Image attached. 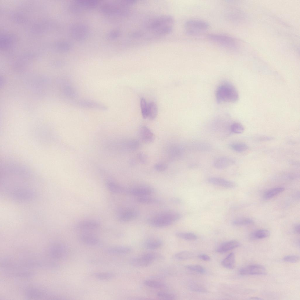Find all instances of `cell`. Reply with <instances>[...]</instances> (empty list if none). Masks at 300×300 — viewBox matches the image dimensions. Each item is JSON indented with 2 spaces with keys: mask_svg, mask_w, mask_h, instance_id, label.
<instances>
[{
  "mask_svg": "<svg viewBox=\"0 0 300 300\" xmlns=\"http://www.w3.org/2000/svg\"><path fill=\"white\" fill-rule=\"evenodd\" d=\"M181 215L173 211H167L158 213L147 219L148 223L150 226L156 227H162L169 226L180 219Z\"/></svg>",
  "mask_w": 300,
  "mask_h": 300,
  "instance_id": "2",
  "label": "cell"
},
{
  "mask_svg": "<svg viewBox=\"0 0 300 300\" xmlns=\"http://www.w3.org/2000/svg\"><path fill=\"white\" fill-rule=\"evenodd\" d=\"M157 106L154 102L150 103L148 105V117L151 120L155 119L157 115Z\"/></svg>",
  "mask_w": 300,
  "mask_h": 300,
  "instance_id": "27",
  "label": "cell"
},
{
  "mask_svg": "<svg viewBox=\"0 0 300 300\" xmlns=\"http://www.w3.org/2000/svg\"><path fill=\"white\" fill-rule=\"evenodd\" d=\"M162 241L159 238H151L146 240L144 242L145 247L147 249L154 250L157 249L162 245Z\"/></svg>",
  "mask_w": 300,
  "mask_h": 300,
  "instance_id": "21",
  "label": "cell"
},
{
  "mask_svg": "<svg viewBox=\"0 0 300 300\" xmlns=\"http://www.w3.org/2000/svg\"><path fill=\"white\" fill-rule=\"evenodd\" d=\"M174 256L175 258L177 260H185L193 258L194 255L190 251H182L176 253Z\"/></svg>",
  "mask_w": 300,
  "mask_h": 300,
  "instance_id": "31",
  "label": "cell"
},
{
  "mask_svg": "<svg viewBox=\"0 0 300 300\" xmlns=\"http://www.w3.org/2000/svg\"><path fill=\"white\" fill-rule=\"evenodd\" d=\"M154 192L152 187L147 186H141L132 188L128 190L131 195L138 197L149 195Z\"/></svg>",
  "mask_w": 300,
  "mask_h": 300,
  "instance_id": "12",
  "label": "cell"
},
{
  "mask_svg": "<svg viewBox=\"0 0 300 300\" xmlns=\"http://www.w3.org/2000/svg\"><path fill=\"white\" fill-rule=\"evenodd\" d=\"M217 102L235 103L239 99V95L235 87L230 83H224L217 88L215 93Z\"/></svg>",
  "mask_w": 300,
  "mask_h": 300,
  "instance_id": "3",
  "label": "cell"
},
{
  "mask_svg": "<svg viewBox=\"0 0 300 300\" xmlns=\"http://www.w3.org/2000/svg\"><path fill=\"white\" fill-rule=\"evenodd\" d=\"M139 132L141 137L145 142L151 143L154 140L155 137L154 134L147 127L145 126L141 127Z\"/></svg>",
  "mask_w": 300,
  "mask_h": 300,
  "instance_id": "18",
  "label": "cell"
},
{
  "mask_svg": "<svg viewBox=\"0 0 300 300\" xmlns=\"http://www.w3.org/2000/svg\"><path fill=\"white\" fill-rule=\"evenodd\" d=\"M269 231L266 229H261L256 230L251 234L250 238L252 240L262 239L269 236Z\"/></svg>",
  "mask_w": 300,
  "mask_h": 300,
  "instance_id": "24",
  "label": "cell"
},
{
  "mask_svg": "<svg viewBox=\"0 0 300 300\" xmlns=\"http://www.w3.org/2000/svg\"><path fill=\"white\" fill-rule=\"evenodd\" d=\"M132 248L126 246H115L108 248L107 250L109 253L115 254H127L131 252Z\"/></svg>",
  "mask_w": 300,
  "mask_h": 300,
  "instance_id": "20",
  "label": "cell"
},
{
  "mask_svg": "<svg viewBox=\"0 0 300 300\" xmlns=\"http://www.w3.org/2000/svg\"><path fill=\"white\" fill-rule=\"evenodd\" d=\"M157 255L154 253H148L142 255L132 258L130 261L131 264L139 267H144L148 266L157 258Z\"/></svg>",
  "mask_w": 300,
  "mask_h": 300,
  "instance_id": "9",
  "label": "cell"
},
{
  "mask_svg": "<svg viewBox=\"0 0 300 300\" xmlns=\"http://www.w3.org/2000/svg\"><path fill=\"white\" fill-rule=\"evenodd\" d=\"M175 235L180 238L187 240H194L197 238L196 235L190 232H178Z\"/></svg>",
  "mask_w": 300,
  "mask_h": 300,
  "instance_id": "32",
  "label": "cell"
},
{
  "mask_svg": "<svg viewBox=\"0 0 300 300\" xmlns=\"http://www.w3.org/2000/svg\"><path fill=\"white\" fill-rule=\"evenodd\" d=\"M198 257L200 259L205 261H208L210 260V257L208 255L205 254H201L199 255Z\"/></svg>",
  "mask_w": 300,
  "mask_h": 300,
  "instance_id": "43",
  "label": "cell"
},
{
  "mask_svg": "<svg viewBox=\"0 0 300 300\" xmlns=\"http://www.w3.org/2000/svg\"><path fill=\"white\" fill-rule=\"evenodd\" d=\"M108 189L115 193H120L124 191V188L121 186L112 182H108L106 184Z\"/></svg>",
  "mask_w": 300,
  "mask_h": 300,
  "instance_id": "28",
  "label": "cell"
},
{
  "mask_svg": "<svg viewBox=\"0 0 300 300\" xmlns=\"http://www.w3.org/2000/svg\"><path fill=\"white\" fill-rule=\"evenodd\" d=\"M98 3L97 0H76L72 3L71 9L74 12H79L92 8Z\"/></svg>",
  "mask_w": 300,
  "mask_h": 300,
  "instance_id": "11",
  "label": "cell"
},
{
  "mask_svg": "<svg viewBox=\"0 0 300 300\" xmlns=\"http://www.w3.org/2000/svg\"><path fill=\"white\" fill-rule=\"evenodd\" d=\"M140 105L142 116L143 118L146 119L148 117V105L143 98L140 99Z\"/></svg>",
  "mask_w": 300,
  "mask_h": 300,
  "instance_id": "37",
  "label": "cell"
},
{
  "mask_svg": "<svg viewBox=\"0 0 300 300\" xmlns=\"http://www.w3.org/2000/svg\"><path fill=\"white\" fill-rule=\"evenodd\" d=\"M168 167L167 165L163 163H158L156 164L154 168L157 171H163L166 170Z\"/></svg>",
  "mask_w": 300,
  "mask_h": 300,
  "instance_id": "41",
  "label": "cell"
},
{
  "mask_svg": "<svg viewBox=\"0 0 300 300\" xmlns=\"http://www.w3.org/2000/svg\"><path fill=\"white\" fill-rule=\"evenodd\" d=\"M175 21L173 17L168 14L157 16L150 20L146 25V30L158 37L166 36L172 31Z\"/></svg>",
  "mask_w": 300,
  "mask_h": 300,
  "instance_id": "1",
  "label": "cell"
},
{
  "mask_svg": "<svg viewBox=\"0 0 300 300\" xmlns=\"http://www.w3.org/2000/svg\"><path fill=\"white\" fill-rule=\"evenodd\" d=\"M149 196L138 197L137 201L138 202L146 204H156L160 202V201L158 199Z\"/></svg>",
  "mask_w": 300,
  "mask_h": 300,
  "instance_id": "29",
  "label": "cell"
},
{
  "mask_svg": "<svg viewBox=\"0 0 300 300\" xmlns=\"http://www.w3.org/2000/svg\"><path fill=\"white\" fill-rule=\"evenodd\" d=\"M99 223L94 220H88L81 221L77 225V227L82 230H93L98 228Z\"/></svg>",
  "mask_w": 300,
  "mask_h": 300,
  "instance_id": "19",
  "label": "cell"
},
{
  "mask_svg": "<svg viewBox=\"0 0 300 300\" xmlns=\"http://www.w3.org/2000/svg\"><path fill=\"white\" fill-rule=\"evenodd\" d=\"M171 200L174 203H178L180 202V200L177 198H173Z\"/></svg>",
  "mask_w": 300,
  "mask_h": 300,
  "instance_id": "45",
  "label": "cell"
},
{
  "mask_svg": "<svg viewBox=\"0 0 300 300\" xmlns=\"http://www.w3.org/2000/svg\"><path fill=\"white\" fill-rule=\"evenodd\" d=\"M234 161L227 157L222 156L217 158L214 161L213 165L216 168L222 169L226 168L235 163Z\"/></svg>",
  "mask_w": 300,
  "mask_h": 300,
  "instance_id": "15",
  "label": "cell"
},
{
  "mask_svg": "<svg viewBox=\"0 0 300 300\" xmlns=\"http://www.w3.org/2000/svg\"><path fill=\"white\" fill-rule=\"evenodd\" d=\"M139 214L138 210L133 208L127 209L119 214V220L122 222H127L133 220L137 217Z\"/></svg>",
  "mask_w": 300,
  "mask_h": 300,
  "instance_id": "13",
  "label": "cell"
},
{
  "mask_svg": "<svg viewBox=\"0 0 300 300\" xmlns=\"http://www.w3.org/2000/svg\"><path fill=\"white\" fill-rule=\"evenodd\" d=\"M94 276L97 278L103 280H107L111 279L114 277L113 273L111 272H100L95 273Z\"/></svg>",
  "mask_w": 300,
  "mask_h": 300,
  "instance_id": "34",
  "label": "cell"
},
{
  "mask_svg": "<svg viewBox=\"0 0 300 300\" xmlns=\"http://www.w3.org/2000/svg\"><path fill=\"white\" fill-rule=\"evenodd\" d=\"M189 289L191 290L200 292H206L207 290L201 284L196 282H192L188 285Z\"/></svg>",
  "mask_w": 300,
  "mask_h": 300,
  "instance_id": "30",
  "label": "cell"
},
{
  "mask_svg": "<svg viewBox=\"0 0 300 300\" xmlns=\"http://www.w3.org/2000/svg\"><path fill=\"white\" fill-rule=\"evenodd\" d=\"M250 299V300H251H251H261V299H262L261 298H260V297H251L250 299Z\"/></svg>",
  "mask_w": 300,
  "mask_h": 300,
  "instance_id": "46",
  "label": "cell"
},
{
  "mask_svg": "<svg viewBox=\"0 0 300 300\" xmlns=\"http://www.w3.org/2000/svg\"><path fill=\"white\" fill-rule=\"evenodd\" d=\"M209 25L207 22L200 19H192L186 22L184 28L186 33L190 35H195L207 30Z\"/></svg>",
  "mask_w": 300,
  "mask_h": 300,
  "instance_id": "5",
  "label": "cell"
},
{
  "mask_svg": "<svg viewBox=\"0 0 300 300\" xmlns=\"http://www.w3.org/2000/svg\"><path fill=\"white\" fill-rule=\"evenodd\" d=\"M235 256L233 253L229 254L221 262L222 265L224 267L232 269L235 265Z\"/></svg>",
  "mask_w": 300,
  "mask_h": 300,
  "instance_id": "23",
  "label": "cell"
},
{
  "mask_svg": "<svg viewBox=\"0 0 300 300\" xmlns=\"http://www.w3.org/2000/svg\"><path fill=\"white\" fill-rule=\"evenodd\" d=\"M299 260V257L295 255H289L285 256L283 260L286 262L290 263H295Z\"/></svg>",
  "mask_w": 300,
  "mask_h": 300,
  "instance_id": "40",
  "label": "cell"
},
{
  "mask_svg": "<svg viewBox=\"0 0 300 300\" xmlns=\"http://www.w3.org/2000/svg\"><path fill=\"white\" fill-rule=\"evenodd\" d=\"M26 297L30 299H41L45 298H58L43 289L35 287H30L25 291Z\"/></svg>",
  "mask_w": 300,
  "mask_h": 300,
  "instance_id": "8",
  "label": "cell"
},
{
  "mask_svg": "<svg viewBox=\"0 0 300 300\" xmlns=\"http://www.w3.org/2000/svg\"><path fill=\"white\" fill-rule=\"evenodd\" d=\"M48 252L52 258L62 259L68 255L69 250L68 247L65 244L60 243H54L50 246Z\"/></svg>",
  "mask_w": 300,
  "mask_h": 300,
  "instance_id": "6",
  "label": "cell"
},
{
  "mask_svg": "<svg viewBox=\"0 0 300 300\" xmlns=\"http://www.w3.org/2000/svg\"><path fill=\"white\" fill-rule=\"evenodd\" d=\"M266 269L263 266L259 265H248L240 269L239 273L241 275H258L265 274Z\"/></svg>",
  "mask_w": 300,
  "mask_h": 300,
  "instance_id": "10",
  "label": "cell"
},
{
  "mask_svg": "<svg viewBox=\"0 0 300 300\" xmlns=\"http://www.w3.org/2000/svg\"><path fill=\"white\" fill-rule=\"evenodd\" d=\"M144 283L145 285L149 287L155 288H160L164 287L166 285L161 282L151 280H146L144 281Z\"/></svg>",
  "mask_w": 300,
  "mask_h": 300,
  "instance_id": "35",
  "label": "cell"
},
{
  "mask_svg": "<svg viewBox=\"0 0 300 300\" xmlns=\"http://www.w3.org/2000/svg\"><path fill=\"white\" fill-rule=\"evenodd\" d=\"M185 267L191 271L201 274H204L206 272V270L203 267L199 265H188Z\"/></svg>",
  "mask_w": 300,
  "mask_h": 300,
  "instance_id": "38",
  "label": "cell"
},
{
  "mask_svg": "<svg viewBox=\"0 0 300 300\" xmlns=\"http://www.w3.org/2000/svg\"><path fill=\"white\" fill-rule=\"evenodd\" d=\"M230 147L233 150L238 152H242L247 150L248 146L246 144L242 142H236L231 144Z\"/></svg>",
  "mask_w": 300,
  "mask_h": 300,
  "instance_id": "33",
  "label": "cell"
},
{
  "mask_svg": "<svg viewBox=\"0 0 300 300\" xmlns=\"http://www.w3.org/2000/svg\"><path fill=\"white\" fill-rule=\"evenodd\" d=\"M157 296L159 298L166 300H173L175 297V295L173 294L164 292L157 293Z\"/></svg>",
  "mask_w": 300,
  "mask_h": 300,
  "instance_id": "39",
  "label": "cell"
},
{
  "mask_svg": "<svg viewBox=\"0 0 300 300\" xmlns=\"http://www.w3.org/2000/svg\"><path fill=\"white\" fill-rule=\"evenodd\" d=\"M284 190V188L282 187H278L271 189L265 193L263 197L265 199H269L283 192Z\"/></svg>",
  "mask_w": 300,
  "mask_h": 300,
  "instance_id": "25",
  "label": "cell"
},
{
  "mask_svg": "<svg viewBox=\"0 0 300 300\" xmlns=\"http://www.w3.org/2000/svg\"><path fill=\"white\" fill-rule=\"evenodd\" d=\"M208 181L212 184L228 188H233L236 186L234 183L219 177H210L208 178Z\"/></svg>",
  "mask_w": 300,
  "mask_h": 300,
  "instance_id": "16",
  "label": "cell"
},
{
  "mask_svg": "<svg viewBox=\"0 0 300 300\" xmlns=\"http://www.w3.org/2000/svg\"><path fill=\"white\" fill-rule=\"evenodd\" d=\"M70 32L74 39L82 41L87 38L89 34V30L86 25L81 23H76L71 26Z\"/></svg>",
  "mask_w": 300,
  "mask_h": 300,
  "instance_id": "7",
  "label": "cell"
},
{
  "mask_svg": "<svg viewBox=\"0 0 300 300\" xmlns=\"http://www.w3.org/2000/svg\"><path fill=\"white\" fill-rule=\"evenodd\" d=\"M82 242L85 244L91 246L97 245L99 242V239L96 236L90 234H83L80 237Z\"/></svg>",
  "mask_w": 300,
  "mask_h": 300,
  "instance_id": "22",
  "label": "cell"
},
{
  "mask_svg": "<svg viewBox=\"0 0 300 300\" xmlns=\"http://www.w3.org/2000/svg\"><path fill=\"white\" fill-rule=\"evenodd\" d=\"M120 34L119 31L115 30L110 32L108 35V38L110 39H114L117 37Z\"/></svg>",
  "mask_w": 300,
  "mask_h": 300,
  "instance_id": "42",
  "label": "cell"
},
{
  "mask_svg": "<svg viewBox=\"0 0 300 300\" xmlns=\"http://www.w3.org/2000/svg\"><path fill=\"white\" fill-rule=\"evenodd\" d=\"M239 243L236 240H231L225 242L221 244L217 249L216 251L223 253L238 247Z\"/></svg>",
  "mask_w": 300,
  "mask_h": 300,
  "instance_id": "17",
  "label": "cell"
},
{
  "mask_svg": "<svg viewBox=\"0 0 300 300\" xmlns=\"http://www.w3.org/2000/svg\"><path fill=\"white\" fill-rule=\"evenodd\" d=\"M230 129V131L233 133L239 134L242 133L244 132V128L240 123L235 122L231 125Z\"/></svg>",
  "mask_w": 300,
  "mask_h": 300,
  "instance_id": "36",
  "label": "cell"
},
{
  "mask_svg": "<svg viewBox=\"0 0 300 300\" xmlns=\"http://www.w3.org/2000/svg\"><path fill=\"white\" fill-rule=\"evenodd\" d=\"M208 39L217 45L227 49L234 50L238 46V42L234 38L222 34H211L208 35Z\"/></svg>",
  "mask_w": 300,
  "mask_h": 300,
  "instance_id": "4",
  "label": "cell"
},
{
  "mask_svg": "<svg viewBox=\"0 0 300 300\" xmlns=\"http://www.w3.org/2000/svg\"><path fill=\"white\" fill-rule=\"evenodd\" d=\"M254 221L252 219L247 218H241L233 220L232 224L236 226L249 225L253 224Z\"/></svg>",
  "mask_w": 300,
  "mask_h": 300,
  "instance_id": "26",
  "label": "cell"
},
{
  "mask_svg": "<svg viewBox=\"0 0 300 300\" xmlns=\"http://www.w3.org/2000/svg\"><path fill=\"white\" fill-rule=\"evenodd\" d=\"M78 103L79 106L85 108L98 109L103 110H106L108 109L107 107L105 105L89 100H81L78 101Z\"/></svg>",
  "mask_w": 300,
  "mask_h": 300,
  "instance_id": "14",
  "label": "cell"
},
{
  "mask_svg": "<svg viewBox=\"0 0 300 300\" xmlns=\"http://www.w3.org/2000/svg\"><path fill=\"white\" fill-rule=\"evenodd\" d=\"M294 231L296 233H299L300 232V225L299 224H296L294 226Z\"/></svg>",
  "mask_w": 300,
  "mask_h": 300,
  "instance_id": "44",
  "label": "cell"
}]
</instances>
